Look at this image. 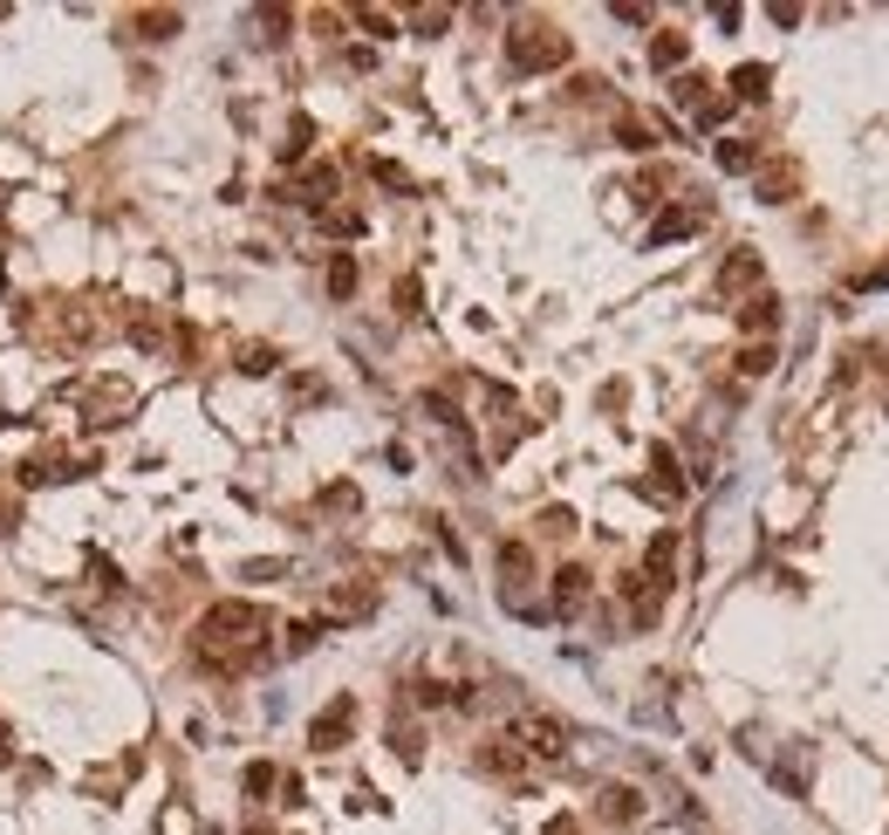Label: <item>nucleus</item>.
<instances>
[{"label": "nucleus", "instance_id": "nucleus-31", "mask_svg": "<svg viewBox=\"0 0 889 835\" xmlns=\"http://www.w3.org/2000/svg\"><path fill=\"white\" fill-rule=\"evenodd\" d=\"M261 28H267V41H281V28H288V8H261Z\"/></svg>", "mask_w": 889, "mask_h": 835}, {"label": "nucleus", "instance_id": "nucleus-11", "mask_svg": "<svg viewBox=\"0 0 889 835\" xmlns=\"http://www.w3.org/2000/svg\"><path fill=\"white\" fill-rule=\"evenodd\" d=\"M131 35H137V41H171V35H178V14H171V8L131 14Z\"/></svg>", "mask_w": 889, "mask_h": 835}, {"label": "nucleus", "instance_id": "nucleus-32", "mask_svg": "<svg viewBox=\"0 0 889 835\" xmlns=\"http://www.w3.org/2000/svg\"><path fill=\"white\" fill-rule=\"evenodd\" d=\"M862 288H889V261H882V267H869V274H862Z\"/></svg>", "mask_w": 889, "mask_h": 835}, {"label": "nucleus", "instance_id": "nucleus-15", "mask_svg": "<svg viewBox=\"0 0 889 835\" xmlns=\"http://www.w3.org/2000/svg\"><path fill=\"white\" fill-rule=\"evenodd\" d=\"M719 165H725V171H759V144L725 138V144H719Z\"/></svg>", "mask_w": 889, "mask_h": 835}, {"label": "nucleus", "instance_id": "nucleus-30", "mask_svg": "<svg viewBox=\"0 0 889 835\" xmlns=\"http://www.w3.org/2000/svg\"><path fill=\"white\" fill-rule=\"evenodd\" d=\"M370 171H376V179H384V186H397V192H411V179H404V165H391V158H370Z\"/></svg>", "mask_w": 889, "mask_h": 835}, {"label": "nucleus", "instance_id": "nucleus-24", "mask_svg": "<svg viewBox=\"0 0 889 835\" xmlns=\"http://www.w3.org/2000/svg\"><path fill=\"white\" fill-rule=\"evenodd\" d=\"M411 28H418V35H445V28H452V8H418Z\"/></svg>", "mask_w": 889, "mask_h": 835}, {"label": "nucleus", "instance_id": "nucleus-1", "mask_svg": "<svg viewBox=\"0 0 889 835\" xmlns=\"http://www.w3.org/2000/svg\"><path fill=\"white\" fill-rule=\"evenodd\" d=\"M261 651H267V610H261V603H247V596L213 603V610L199 617V630H192V665L213 671V678L247 671Z\"/></svg>", "mask_w": 889, "mask_h": 835}, {"label": "nucleus", "instance_id": "nucleus-6", "mask_svg": "<svg viewBox=\"0 0 889 835\" xmlns=\"http://www.w3.org/2000/svg\"><path fill=\"white\" fill-rule=\"evenodd\" d=\"M740 329L767 343L773 329H780V301H773V295H753V301H740Z\"/></svg>", "mask_w": 889, "mask_h": 835}, {"label": "nucleus", "instance_id": "nucleus-13", "mask_svg": "<svg viewBox=\"0 0 889 835\" xmlns=\"http://www.w3.org/2000/svg\"><path fill=\"white\" fill-rule=\"evenodd\" d=\"M684 56H692V41H684V35H657L650 41V69H684Z\"/></svg>", "mask_w": 889, "mask_h": 835}, {"label": "nucleus", "instance_id": "nucleus-5", "mask_svg": "<svg viewBox=\"0 0 889 835\" xmlns=\"http://www.w3.org/2000/svg\"><path fill=\"white\" fill-rule=\"evenodd\" d=\"M705 219H711V206H705V199H692V206H671V213H657V219H650V247L692 240V234H698Z\"/></svg>", "mask_w": 889, "mask_h": 835}, {"label": "nucleus", "instance_id": "nucleus-19", "mask_svg": "<svg viewBox=\"0 0 889 835\" xmlns=\"http://www.w3.org/2000/svg\"><path fill=\"white\" fill-rule=\"evenodd\" d=\"M328 295H336V301H349V295H356V261H349V254L328 261Z\"/></svg>", "mask_w": 889, "mask_h": 835}, {"label": "nucleus", "instance_id": "nucleus-25", "mask_svg": "<svg viewBox=\"0 0 889 835\" xmlns=\"http://www.w3.org/2000/svg\"><path fill=\"white\" fill-rule=\"evenodd\" d=\"M309 138H315V123H309V117H295V131H288V144H281V158L295 165L301 151H309Z\"/></svg>", "mask_w": 889, "mask_h": 835}, {"label": "nucleus", "instance_id": "nucleus-14", "mask_svg": "<svg viewBox=\"0 0 889 835\" xmlns=\"http://www.w3.org/2000/svg\"><path fill=\"white\" fill-rule=\"evenodd\" d=\"M753 274H759V254H753V247H740V254H732V261H725V274H719V288L732 295V288H746V282H753Z\"/></svg>", "mask_w": 889, "mask_h": 835}, {"label": "nucleus", "instance_id": "nucleus-29", "mask_svg": "<svg viewBox=\"0 0 889 835\" xmlns=\"http://www.w3.org/2000/svg\"><path fill=\"white\" fill-rule=\"evenodd\" d=\"M274 780H281V774H274L267 761H253V767H247V795H267V788H274Z\"/></svg>", "mask_w": 889, "mask_h": 835}, {"label": "nucleus", "instance_id": "nucleus-8", "mask_svg": "<svg viewBox=\"0 0 889 835\" xmlns=\"http://www.w3.org/2000/svg\"><path fill=\"white\" fill-rule=\"evenodd\" d=\"M581 603H589V575H581V569H562V575H554V617H575Z\"/></svg>", "mask_w": 889, "mask_h": 835}, {"label": "nucleus", "instance_id": "nucleus-10", "mask_svg": "<svg viewBox=\"0 0 889 835\" xmlns=\"http://www.w3.org/2000/svg\"><path fill=\"white\" fill-rule=\"evenodd\" d=\"M328 610H336V617H370L376 610V589H370V582H343V589L328 596Z\"/></svg>", "mask_w": 889, "mask_h": 835}, {"label": "nucleus", "instance_id": "nucleus-4", "mask_svg": "<svg viewBox=\"0 0 889 835\" xmlns=\"http://www.w3.org/2000/svg\"><path fill=\"white\" fill-rule=\"evenodd\" d=\"M349 726H356V699L343 692V699H328L322 713H315V726H309V747H315V753H336V747L349 740Z\"/></svg>", "mask_w": 889, "mask_h": 835}, {"label": "nucleus", "instance_id": "nucleus-22", "mask_svg": "<svg viewBox=\"0 0 889 835\" xmlns=\"http://www.w3.org/2000/svg\"><path fill=\"white\" fill-rule=\"evenodd\" d=\"M602 801H609V808H602L609 822H637V795H629V788H609Z\"/></svg>", "mask_w": 889, "mask_h": 835}, {"label": "nucleus", "instance_id": "nucleus-28", "mask_svg": "<svg viewBox=\"0 0 889 835\" xmlns=\"http://www.w3.org/2000/svg\"><path fill=\"white\" fill-rule=\"evenodd\" d=\"M397 309H404V315H418V309H424V288L411 282V274H404V282H397Z\"/></svg>", "mask_w": 889, "mask_h": 835}, {"label": "nucleus", "instance_id": "nucleus-20", "mask_svg": "<svg viewBox=\"0 0 889 835\" xmlns=\"http://www.w3.org/2000/svg\"><path fill=\"white\" fill-rule=\"evenodd\" d=\"M786 192H794V165H773V171H759V199H773V206H780Z\"/></svg>", "mask_w": 889, "mask_h": 835}, {"label": "nucleus", "instance_id": "nucleus-17", "mask_svg": "<svg viewBox=\"0 0 889 835\" xmlns=\"http://www.w3.org/2000/svg\"><path fill=\"white\" fill-rule=\"evenodd\" d=\"M479 761H486V767H493V774H520V761H527V753H520V747H514V740H493V747H486V753H479Z\"/></svg>", "mask_w": 889, "mask_h": 835}, {"label": "nucleus", "instance_id": "nucleus-27", "mask_svg": "<svg viewBox=\"0 0 889 835\" xmlns=\"http://www.w3.org/2000/svg\"><path fill=\"white\" fill-rule=\"evenodd\" d=\"M740 370H746V377H767V370H773V349H767V343H753L746 357H740Z\"/></svg>", "mask_w": 889, "mask_h": 835}, {"label": "nucleus", "instance_id": "nucleus-21", "mask_svg": "<svg viewBox=\"0 0 889 835\" xmlns=\"http://www.w3.org/2000/svg\"><path fill=\"white\" fill-rule=\"evenodd\" d=\"M616 138H623L629 151H650V144H657V131H650L644 117H616Z\"/></svg>", "mask_w": 889, "mask_h": 835}, {"label": "nucleus", "instance_id": "nucleus-2", "mask_svg": "<svg viewBox=\"0 0 889 835\" xmlns=\"http://www.w3.org/2000/svg\"><path fill=\"white\" fill-rule=\"evenodd\" d=\"M506 62L520 75H541V69H562L568 62V35L548 28V21H520L514 35H506Z\"/></svg>", "mask_w": 889, "mask_h": 835}, {"label": "nucleus", "instance_id": "nucleus-18", "mask_svg": "<svg viewBox=\"0 0 889 835\" xmlns=\"http://www.w3.org/2000/svg\"><path fill=\"white\" fill-rule=\"evenodd\" d=\"M500 575H506V582H527V575H533V554H527L520 541H506V548H500Z\"/></svg>", "mask_w": 889, "mask_h": 835}, {"label": "nucleus", "instance_id": "nucleus-16", "mask_svg": "<svg viewBox=\"0 0 889 835\" xmlns=\"http://www.w3.org/2000/svg\"><path fill=\"white\" fill-rule=\"evenodd\" d=\"M322 234H336V240H356V234H363V213H349V206H328V213H322Z\"/></svg>", "mask_w": 889, "mask_h": 835}, {"label": "nucleus", "instance_id": "nucleus-7", "mask_svg": "<svg viewBox=\"0 0 889 835\" xmlns=\"http://www.w3.org/2000/svg\"><path fill=\"white\" fill-rule=\"evenodd\" d=\"M650 493H657V500H684V479H677L671 445H650Z\"/></svg>", "mask_w": 889, "mask_h": 835}, {"label": "nucleus", "instance_id": "nucleus-3", "mask_svg": "<svg viewBox=\"0 0 889 835\" xmlns=\"http://www.w3.org/2000/svg\"><path fill=\"white\" fill-rule=\"evenodd\" d=\"M514 747L527 753V761H562L568 753V726L554 713H520L514 719Z\"/></svg>", "mask_w": 889, "mask_h": 835}, {"label": "nucleus", "instance_id": "nucleus-23", "mask_svg": "<svg viewBox=\"0 0 889 835\" xmlns=\"http://www.w3.org/2000/svg\"><path fill=\"white\" fill-rule=\"evenodd\" d=\"M274 363H281V357H274L267 343H253V349H240V370H247V377H267Z\"/></svg>", "mask_w": 889, "mask_h": 835}, {"label": "nucleus", "instance_id": "nucleus-12", "mask_svg": "<svg viewBox=\"0 0 889 835\" xmlns=\"http://www.w3.org/2000/svg\"><path fill=\"white\" fill-rule=\"evenodd\" d=\"M301 199H309L315 213H328V199H336V171H328V165H315L309 179H301Z\"/></svg>", "mask_w": 889, "mask_h": 835}, {"label": "nucleus", "instance_id": "nucleus-26", "mask_svg": "<svg viewBox=\"0 0 889 835\" xmlns=\"http://www.w3.org/2000/svg\"><path fill=\"white\" fill-rule=\"evenodd\" d=\"M322 630H328V623H295V630H288V651H295V657H301V651H315V644H322Z\"/></svg>", "mask_w": 889, "mask_h": 835}, {"label": "nucleus", "instance_id": "nucleus-9", "mask_svg": "<svg viewBox=\"0 0 889 835\" xmlns=\"http://www.w3.org/2000/svg\"><path fill=\"white\" fill-rule=\"evenodd\" d=\"M767 83H773V69H767V62L732 69V104H759V96H767Z\"/></svg>", "mask_w": 889, "mask_h": 835}]
</instances>
